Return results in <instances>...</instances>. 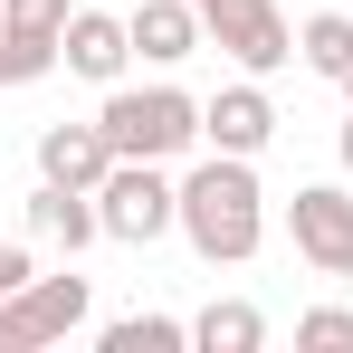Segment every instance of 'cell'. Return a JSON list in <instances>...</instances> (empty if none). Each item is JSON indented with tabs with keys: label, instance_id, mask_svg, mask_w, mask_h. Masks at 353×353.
Wrapping results in <instances>:
<instances>
[{
	"label": "cell",
	"instance_id": "52a82bcc",
	"mask_svg": "<svg viewBox=\"0 0 353 353\" xmlns=\"http://www.w3.org/2000/svg\"><path fill=\"white\" fill-rule=\"evenodd\" d=\"M201 143L258 163V153L277 143V96H268V77H230L220 96H201Z\"/></svg>",
	"mask_w": 353,
	"mask_h": 353
},
{
	"label": "cell",
	"instance_id": "8992f818",
	"mask_svg": "<svg viewBox=\"0 0 353 353\" xmlns=\"http://www.w3.org/2000/svg\"><path fill=\"white\" fill-rule=\"evenodd\" d=\"M287 239L315 277H353V181H296Z\"/></svg>",
	"mask_w": 353,
	"mask_h": 353
},
{
	"label": "cell",
	"instance_id": "7a4b0ae2",
	"mask_svg": "<svg viewBox=\"0 0 353 353\" xmlns=\"http://www.w3.org/2000/svg\"><path fill=\"white\" fill-rule=\"evenodd\" d=\"M105 143H115V163H181L191 143H201V96H181L172 77H153V86H105Z\"/></svg>",
	"mask_w": 353,
	"mask_h": 353
},
{
	"label": "cell",
	"instance_id": "9a60e30c",
	"mask_svg": "<svg viewBox=\"0 0 353 353\" xmlns=\"http://www.w3.org/2000/svg\"><path fill=\"white\" fill-rule=\"evenodd\" d=\"M39 77H58V39L0 19V86H39Z\"/></svg>",
	"mask_w": 353,
	"mask_h": 353
},
{
	"label": "cell",
	"instance_id": "2e32d148",
	"mask_svg": "<svg viewBox=\"0 0 353 353\" xmlns=\"http://www.w3.org/2000/svg\"><path fill=\"white\" fill-rule=\"evenodd\" d=\"M296 344L305 353H353V305H305L296 315Z\"/></svg>",
	"mask_w": 353,
	"mask_h": 353
},
{
	"label": "cell",
	"instance_id": "7c38bea8",
	"mask_svg": "<svg viewBox=\"0 0 353 353\" xmlns=\"http://www.w3.org/2000/svg\"><path fill=\"white\" fill-rule=\"evenodd\" d=\"M191 344L201 353H258L268 344V315H258L248 296H210V305L191 315Z\"/></svg>",
	"mask_w": 353,
	"mask_h": 353
},
{
	"label": "cell",
	"instance_id": "277c9868",
	"mask_svg": "<svg viewBox=\"0 0 353 353\" xmlns=\"http://www.w3.org/2000/svg\"><path fill=\"white\" fill-rule=\"evenodd\" d=\"M201 10V29H210V48L239 67V77H277L296 58V29L277 0H191Z\"/></svg>",
	"mask_w": 353,
	"mask_h": 353
},
{
	"label": "cell",
	"instance_id": "5bb4252c",
	"mask_svg": "<svg viewBox=\"0 0 353 353\" xmlns=\"http://www.w3.org/2000/svg\"><path fill=\"white\" fill-rule=\"evenodd\" d=\"M96 344L105 353H181L191 344V315H115Z\"/></svg>",
	"mask_w": 353,
	"mask_h": 353
},
{
	"label": "cell",
	"instance_id": "d6986e66",
	"mask_svg": "<svg viewBox=\"0 0 353 353\" xmlns=\"http://www.w3.org/2000/svg\"><path fill=\"white\" fill-rule=\"evenodd\" d=\"M334 153H344V181H353V115H344V134H334Z\"/></svg>",
	"mask_w": 353,
	"mask_h": 353
},
{
	"label": "cell",
	"instance_id": "9c48e42d",
	"mask_svg": "<svg viewBox=\"0 0 353 353\" xmlns=\"http://www.w3.org/2000/svg\"><path fill=\"white\" fill-rule=\"evenodd\" d=\"M105 172H115V143H105V124H39V181L96 191Z\"/></svg>",
	"mask_w": 353,
	"mask_h": 353
},
{
	"label": "cell",
	"instance_id": "ac0fdd59",
	"mask_svg": "<svg viewBox=\"0 0 353 353\" xmlns=\"http://www.w3.org/2000/svg\"><path fill=\"white\" fill-rule=\"evenodd\" d=\"M29 277H39V268H29V239H0V296H19Z\"/></svg>",
	"mask_w": 353,
	"mask_h": 353
},
{
	"label": "cell",
	"instance_id": "5b68a950",
	"mask_svg": "<svg viewBox=\"0 0 353 353\" xmlns=\"http://www.w3.org/2000/svg\"><path fill=\"white\" fill-rule=\"evenodd\" d=\"M86 277L58 268V277H29L19 296H0V353H39V344H67L77 325H86Z\"/></svg>",
	"mask_w": 353,
	"mask_h": 353
},
{
	"label": "cell",
	"instance_id": "8fae6325",
	"mask_svg": "<svg viewBox=\"0 0 353 353\" xmlns=\"http://www.w3.org/2000/svg\"><path fill=\"white\" fill-rule=\"evenodd\" d=\"M124 29H134V58H143V67H181L191 48H210V29H201L191 0H143Z\"/></svg>",
	"mask_w": 353,
	"mask_h": 353
},
{
	"label": "cell",
	"instance_id": "4fadbf2b",
	"mask_svg": "<svg viewBox=\"0 0 353 353\" xmlns=\"http://www.w3.org/2000/svg\"><path fill=\"white\" fill-rule=\"evenodd\" d=\"M296 67H315L325 86H344L353 77V10H315V19L296 29Z\"/></svg>",
	"mask_w": 353,
	"mask_h": 353
},
{
	"label": "cell",
	"instance_id": "6da1fadb",
	"mask_svg": "<svg viewBox=\"0 0 353 353\" xmlns=\"http://www.w3.org/2000/svg\"><path fill=\"white\" fill-rule=\"evenodd\" d=\"M181 239L210 258V268H248L258 239H268V191L248 153H201L181 172Z\"/></svg>",
	"mask_w": 353,
	"mask_h": 353
},
{
	"label": "cell",
	"instance_id": "3957f363",
	"mask_svg": "<svg viewBox=\"0 0 353 353\" xmlns=\"http://www.w3.org/2000/svg\"><path fill=\"white\" fill-rule=\"evenodd\" d=\"M96 220H105V239H124V248L172 239L181 230V172L172 163H115V172L96 181Z\"/></svg>",
	"mask_w": 353,
	"mask_h": 353
},
{
	"label": "cell",
	"instance_id": "ffe728a7",
	"mask_svg": "<svg viewBox=\"0 0 353 353\" xmlns=\"http://www.w3.org/2000/svg\"><path fill=\"white\" fill-rule=\"evenodd\" d=\"M344 105H353V77H344Z\"/></svg>",
	"mask_w": 353,
	"mask_h": 353
},
{
	"label": "cell",
	"instance_id": "ba28073f",
	"mask_svg": "<svg viewBox=\"0 0 353 353\" xmlns=\"http://www.w3.org/2000/svg\"><path fill=\"white\" fill-rule=\"evenodd\" d=\"M58 67H67V77H86V86H124V67H134V29H124L115 10H67Z\"/></svg>",
	"mask_w": 353,
	"mask_h": 353
},
{
	"label": "cell",
	"instance_id": "e0dca14e",
	"mask_svg": "<svg viewBox=\"0 0 353 353\" xmlns=\"http://www.w3.org/2000/svg\"><path fill=\"white\" fill-rule=\"evenodd\" d=\"M0 19H10V29H48V39H58V29H67V0H0Z\"/></svg>",
	"mask_w": 353,
	"mask_h": 353
},
{
	"label": "cell",
	"instance_id": "30bf717a",
	"mask_svg": "<svg viewBox=\"0 0 353 353\" xmlns=\"http://www.w3.org/2000/svg\"><path fill=\"white\" fill-rule=\"evenodd\" d=\"M29 239H39V248H67V258H77V248H96V239H105V220H96V191L39 181V191H29Z\"/></svg>",
	"mask_w": 353,
	"mask_h": 353
}]
</instances>
